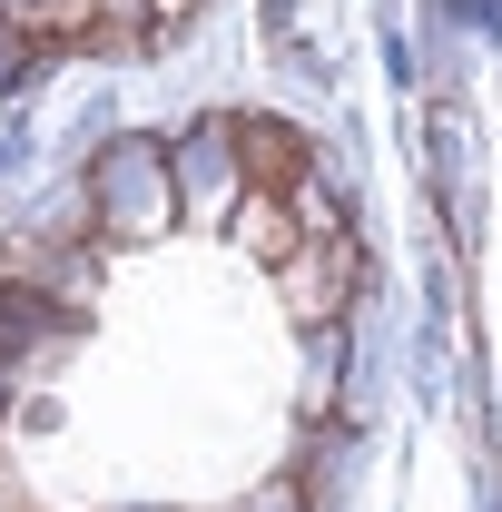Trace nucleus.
<instances>
[{
  "instance_id": "f03ea898",
  "label": "nucleus",
  "mask_w": 502,
  "mask_h": 512,
  "mask_svg": "<svg viewBox=\"0 0 502 512\" xmlns=\"http://www.w3.org/2000/svg\"><path fill=\"white\" fill-rule=\"evenodd\" d=\"M286 207L315 227V237H296V247L276 256V276H286V306H296L306 325H335V316H345V296H355V276H365V256H355L345 217H335V197L315 188V178L286 197Z\"/></svg>"
},
{
  "instance_id": "0eeeda50",
  "label": "nucleus",
  "mask_w": 502,
  "mask_h": 512,
  "mask_svg": "<svg viewBox=\"0 0 502 512\" xmlns=\"http://www.w3.org/2000/svg\"><path fill=\"white\" fill-rule=\"evenodd\" d=\"M158 10H197V0H158Z\"/></svg>"
},
{
  "instance_id": "f257e3e1",
  "label": "nucleus",
  "mask_w": 502,
  "mask_h": 512,
  "mask_svg": "<svg viewBox=\"0 0 502 512\" xmlns=\"http://www.w3.org/2000/svg\"><path fill=\"white\" fill-rule=\"evenodd\" d=\"M89 217H99V237H128V247L158 237L168 217H188V207H178V178H168V148L138 138V128L109 138V148L89 158Z\"/></svg>"
},
{
  "instance_id": "20e7f679",
  "label": "nucleus",
  "mask_w": 502,
  "mask_h": 512,
  "mask_svg": "<svg viewBox=\"0 0 502 512\" xmlns=\"http://www.w3.org/2000/svg\"><path fill=\"white\" fill-rule=\"evenodd\" d=\"M237 168H247L256 197H296L315 178V148L286 119H256V109H247V119H237Z\"/></svg>"
},
{
  "instance_id": "423d86ee",
  "label": "nucleus",
  "mask_w": 502,
  "mask_h": 512,
  "mask_svg": "<svg viewBox=\"0 0 502 512\" xmlns=\"http://www.w3.org/2000/svg\"><path fill=\"white\" fill-rule=\"evenodd\" d=\"M40 50H50V40H40V30H20V20H0V89H10V79H20V69L40 60Z\"/></svg>"
},
{
  "instance_id": "7ed1b4c3",
  "label": "nucleus",
  "mask_w": 502,
  "mask_h": 512,
  "mask_svg": "<svg viewBox=\"0 0 502 512\" xmlns=\"http://www.w3.org/2000/svg\"><path fill=\"white\" fill-rule=\"evenodd\" d=\"M168 178H178V207L188 217H227L247 168H237V119H197L178 148H168Z\"/></svg>"
},
{
  "instance_id": "39448f33",
  "label": "nucleus",
  "mask_w": 502,
  "mask_h": 512,
  "mask_svg": "<svg viewBox=\"0 0 502 512\" xmlns=\"http://www.w3.org/2000/svg\"><path fill=\"white\" fill-rule=\"evenodd\" d=\"M69 325V306L50 296V286H20V276H0V365L10 355H30L40 335H60Z\"/></svg>"
}]
</instances>
